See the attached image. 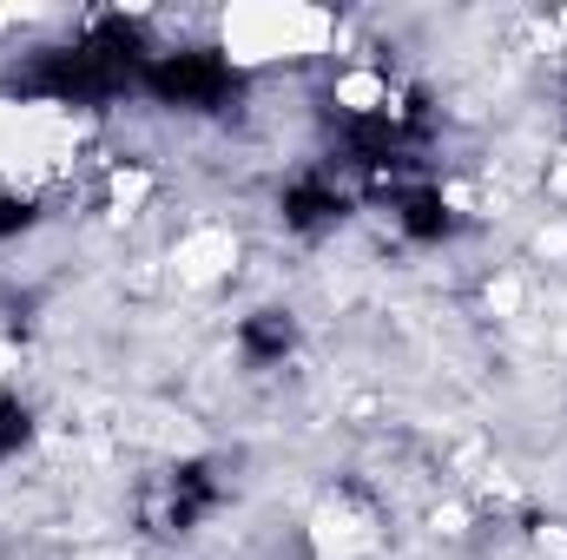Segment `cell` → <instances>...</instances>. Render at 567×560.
I'll list each match as a JSON object with an SVG mask.
<instances>
[{
    "mask_svg": "<svg viewBox=\"0 0 567 560\" xmlns=\"http://www.w3.org/2000/svg\"><path fill=\"white\" fill-rule=\"evenodd\" d=\"M27 435H33V416L7 396V403H0V462H7V455H20V448H27Z\"/></svg>",
    "mask_w": 567,
    "mask_h": 560,
    "instance_id": "52a82bcc",
    "label": "cell"
},
{
    "mask_svg": "<svg viewBox=\"0 0 567 560\" xmlns=\"http://www.w3.org/2000/svg\"><path fill=\"white\" fill-rule=\"evenodd\" d=\"M40 211L27 205V198H13V191H0V238H13V231H27Z\"/></svg>",
    "mask_w": 567,
    "mask_h": 560,
    "instance_id": "ba28073f",
    "label": "cell"
},
{
    "mask_svg": "<svg viewBox=\"0 0 567 560\" xmlns=\"http://www.w3.org/2000/svg\"><path fill=\"white\" fill-rule=\"evenodd\" d=\"M337 218H343V191H337V185H323V178H297V185L284 191V225H290V231L317 238V231H330Z\"/></svg>",
    "mask_w": 567,
    "mask_h": 560,
    "instance_id": "277c9868",
    "label": "cell"
},
{
    "mask_svg": "<svg viewBox=\"0 0 567 560\" xmlns=\"http://www.w3.org/2000/svg\"><path fill=\"white\" fill-rule=\"evenodd\" d=\"M245 356L251 363H284L290 356V343H297V323L284 317V310H258V317H245Z\"/></svg>",
    "mask_w": 567,
    "mask_h": 560,
    "instance_id": "8992f818",
    "label": "cell"
},
{
    "mask_svg": "<svg viewBox=\"0 0 567 560\" xmlns=\"http://www.w3.org/2000/svg\"><path fill=\"white\" fill-rule=\"evenodd\" d=\"M140 86L158 100V106H185V113H225V106L238 100V73H231V60H218L212 46L145 60Z\"/></svg>",
    "mask_w": 567,
    "mask_h": 560,
    "instance_id": "7a4b0ae2",
    "label": "cell"
},
{
    "mask_svg": "<svg viewBox=\"0 0 567 560\" xmlns=\"http://www.w3.org/2000/svg\"><path fill=\"white\" fill-rule=\"evenodd\" d=\"M218 508V481H212V462H185V468H165L140 501V521L152 535H192L205 515Z\"/></svg>",
    "mask_w": 567,
    "mask_h": 560,
    "instance_id": "3957f363",
    "label": "cell"
},
{
    "mask_svg": "<svg viewBox=\"0 0 567 560\" xmlns=\"http://www.w3.org/2000/svg\"><path fill=\"white\" fill-rule=\"evenodd\" d=\"M145 80V27L126 13H93L73 46H40L27 66H13V93L66 100V106H106Z\"/></svg>",
    "mask_w": 567,
    "mask_h": 560,
    "instance_id": "6da1fadb",
    "label": "cell"
},
{
    "mask_svg": "<svg viewBox=\"0 0 567 560\" xmlns=\"http://www.w3.org/2000/svg\"><path fill=\"white\" fill-rule=\"evenodd\" d=\"M396 218H403V231H410L416 245H442V238L455 231L442 191H423V185H403V191H396Z\"/></svg>",
    "mask_w": 567,
    "mask_h": 560,
    "instance_id": "5b68a950",
    "label": "cell"
}]
</instances>
